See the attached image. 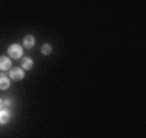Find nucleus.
Instances as JSON below:
<instances>
[{
	"mask_svg": "<svg viewBox=\"0 0 146 138\" xmlns=\"http://www.w3.org/2000/svg\"><path fill=\"white\" fill-rule=\"evenodd\" d=\"M23 54V49L19 44H12L8 47V55L12 57L13 59H18Z\"/></svg>",
	"mask_w": 146,
	"mask_h": 138,
	"instance_id": "f257e3e1",
	"label": "nucleus"
},
{
	"mask_svg": "<svg viewBox=\"0 0 146 138\" xmlns=\"http://www.w3.org/2000/svg\"><path fill=\"white\" fill-rule=\"evenodd\" d=\"M9 76H11V79H12V80H14V81L22 80L23 77H25V72H23V69H21V67H16V69H12L11 72H9Z\"/></svg>",
	"mask_w": 146,
	"mask_h": 138,
	"instance_id": "f03ea898",
	"label": "nucleus"
},
{
	"mask_svg": "<svg viewBox=\"0 0 146 138\" xmlns=\"http://www.w3.org/2000/svg\"><path fill=\"white\" fill-rule=\"evenodd\" d=\"M12 66V61H11V58L8 57H0V70L1 71H7V70H9Z\"/></svg>",
	"mask_w": 146,
	"mask_h": 138,
	"instance_id": "7ed1b4c3",
	"label": "nucleus"
},
{
	"mask_svg": "<svg viewBox=\"0 0 146 138\" xmlns=\"http://www.w3.org/2000/svg\"><path fill=\"white\" fill-rule=\"evenodd\" d=\"M34 45H35V38H34L33 35L25 36V39H23V47H25L26 49H31Z\"/></svg>",
	"mask_w": 146,
	"mask_h": 138,
	"instance_id": "20e7f679",
	"label": "nucleus"
},
{
	"mask_svg": "<svg viewBox=\"0 0 146 138\" xmlns=\"http://www.w3.org/2000/svg\"><path fill=\"white\" fill-rule=\"evenodd\" d=\"M11 119V112L8 110H0V124H7Z\"/></svg>",
	"mask_w": 146,
	"mask_h": 138,
	"instance_id": "39448f33",
	"label": "nucleus"
},
{
	"mask_svg": "<svg viewBox=\"0 0 146 138\" xmlns=\"http://www.w3.org/2000/svg\"><path fill=\"white\" fill-rule=\"evenodd\" d=\"M34 66V62L30 57H23L22 58V69L23 70H31Z\"/></svg>",
	"mask_w": 146,
	"mask_h": 138,
	"instance_id": "423d86ee",
	"label": "nucleus"
},
{
	"mask_svg": "<svg viewBox=\"0 0 146 138\" xmlns=\"http://www.w3.org/2000/svg\"><path fill=\"white\" fill-rule=\"evenodd\" d=\"M9 85H11V83H9L8 77H5V76L0 77V89H1V90H7V89L9 88Z\"/></svg>",
	"mask_w": 146,
	"mask_h": 138,
	"instance_id": "0eeeda50",
	"label": "nucleus"
},
{
	"mask_svg": "<svg viewBox=\"0 0 146 138\" xmlns=\"http://www.w3.org/2000/svg\"><path fill=\"white\" fill-rule=\"evenodd\" d=\"M52 50H53L52 45H50V44H48V43H45V44H43V47H41V53H43V54H44V55L50 54V53H52Z\"/></svg>",
	"mask_w": 146,
	"mask_h": 138,
	"instance_id": "6e6552de",
	"label": "nucleus"
},
{
	"mask_svg": "<svg viewBox=\"0 0 146 138\" xmlns=\"http://www.w3.org/2000/svg\"><path fill=\"white\" fill-rule=\"evenodd\" d=\"M3 106H4V103H3V101H1V98H0V110L3 108Z\"/></svg>",
	"mask_w": 146,
	"mask_h": 138,
	"instance_id": "1a4fd4ad",
	"label": "nucleus"
}]
</instances>
